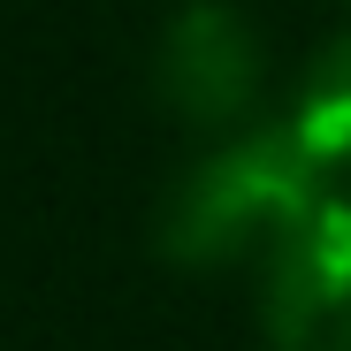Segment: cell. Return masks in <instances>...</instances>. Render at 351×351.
<instances>
[{
    "label": "cell",
    "instance_id": "1",
    "mask_svg": "<svg viewBox=\"0 0 351 351\" xmlns=\"http://www.w3.org/2000/svg\"><path fill=\"white\" fill-rule=\"evenodd\" d=\"M328 168L290 123L214 138L160 206V252L184 267H267L328 206Z\"/></svg>",
    "mask_w": 351,
    "mask_h": 351
},
{
    "label": "cell",
    "instance_id": "4",
    "mask_svg": "<svg viewBox=\"0 0 351 351\" xmlns=\"http://www.w3.org/2000/svg\"><path fill=\"white\" fill-rule=\"evenodd\" d=\"M290 130L306 138V153L328 176H351V31H336L306 62L298 99H290Z\"/></svg>",
    "mask_w": 351,
    "mask_h": 351
},
{
    "label": "cell",
    "instance_id": "3",
    "mask_svg": "<svg viewBox=\"0 0 351 351\" xmlns=\"http://www.w3.org/2000/svg\"><path fill=\"white\" fill-rule=\"evenodd\" d=\"M275 351H351V199H328L260 267Z\"/></svg>",
    "mask_w": 351,
    "mask_h": 351
},
{
    "label": "cell",
    "instance_id": "2",
    "mask_svg": "<svg viewBox=\"0 0 351 351\" xmlns=\"http://www.w3.org/2000/svg\"><path fill=\"white\" fill-rule=\"evenodd\" d=\"M153 84H160V99L184 114L191 130L229 138L252 114V99H260V38H252V23L237 8H221V0L184 8L160 31Z\"/></svg>",
    "mask_w": 351,
    "mask_h": 351
}]
</instances>
